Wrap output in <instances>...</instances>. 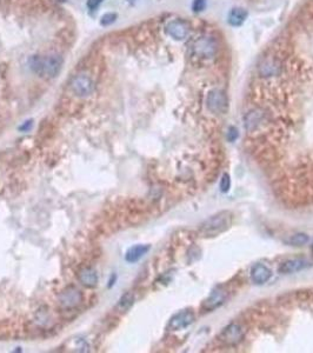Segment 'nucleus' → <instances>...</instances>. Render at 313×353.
Instances as JSON below:
<instances>
[{
	"label": "nucleus",
	"instance_id": "1",
	"mask_svg": "<svg viewBox=\"0 0 313 353\" xmlns=\"http://www.w3.org/2000/svg\"><path fill=\"white\" fill-rule=\"evenodd\" d=\"M62 65V58L60 56L34 57L31 60V67L37 75L40 77L53 78L60 71Z\"/></svg>",
	"mask_w": 313,
	"mask_h": 353
},
{
	"label": "nucleus",
	"instance_id": "2",
	"mask_svg": "<svg viewBox=\"0 0 313 353\" xmlns=\"http://www.w3.org/2000/svg\"><path fill=\"white\" fill-rule=\"evenodd\" d=\"M231 213L220 212L206 219L200 226V233L204 237H216L225 231L231 225Z\"/></svg>",
	"mask_w": 313,
	"mask_h": 353
},
{
	"label": "nucleus",
	"instance_id": "3",
	"mask_svg": "<svg viewBox=\"0 0 313 353\" xmlns=\"http://www.w3.org/2000/svg\"><path fill=\"white\" fill-rule=\"evenodd\" d=\"M193 53L202 59H211L218 53L219 45L212 36H202L194 40L192 45Z\"/></svg>",
	"mask_w": 313,
	"mask_h": 353
},
{
	"label": "nucleus",
	"instance_id": "4",
	"mask_svg": "<svg viewBox=\"0 0 313 353\" xmlns=\"http://www.w3.org/2000/svg\"><path fill=\"white\" fill-rule=\"evenodd\" d=\"M69 88L73 92V94L79 98H87L94 92V82L90 76L87 75H77L73 77L69 82Z\"/></svg>",
	"mask_w": 313,
	"mask_h": 353
},
{
	"label": "nucleus",
	"instance_id": "5",
	"mask_svg": "<svg viewBox=\"0 0 313 353\" xmlns=\"http://www.w3.org/2000/svg\"><path fill=\"white\" fill-rule=\"evenodd\" d=\"M206 105L207 109L215 115H224L228 110V99L224 91L212 90L208 92L207 98H206Z\"/></svg>",
	"mask_w": 313,
	"mask_h": 353
},
{
	"label": "nucleus",
	"instance_id": "6",
	"mask_svg": "<svg viewBox=\"0 0 313 353\" xmlns=\"http://www.w3.org/2000/svg\"><path fill=\"white\" fill-rule=\"evenodd\" d=\"M83 301V294L78 289L69 286V288L65 289L64 291L59 293L58 296V303L64 310H72L79 306Z\"/></svg>",
	"mask_w": 313,
	"mask_h": 353
},
{
	"label": "nucleus",
	"instance_id": "7",
	"mask_svg": "<svg viewBox=\"0 0 313 353\" xmlns=\"http://www.w3.org/2000/svg\"><path fill=\"white\" fill-rule=\"evenodd\" d=\"M244 338V330L238 324H230L220 333L219 339L226 345H235Z\"/></svg>",
	"mask_w": 313,
	"mask_h": 353
},
{
	"label": "nucleus",
	"instance_id": "8",
	"mask_svg": "<svg viewBox=\"0 0 313 353\" xmlns=\"http://www.w3.org/2000/svg\"><path fill=\"white\" fill-rule=\"evenodd\" d=\"M166 33L175 40L182 42L185 40L190 34V27L185 21L183 20H171L166 25Z\"/></svg>",
	"mask_w": 313,
	"mask_h": 353
},
{
	"label": "nucleus",
	"instance_id": "9",
	"mask_svg": "<svg viewBox=\"0 0 313 353\" xmlns=\"http://www.w3.org/2000/svg\"><path fill=\"white\" fill-rule=\"evenodd\" d=\"M194 322V313L192 311H183L173 315L171 321L168 322V330L180 331L186 329Z\"/></svg>",
	"mask_w": 313,
	"mask_h": 353
},
{
	"label": "nucleus",
	"instance_id": "10",
	"mask_svg": "<svg viewBox=\"0 0 313 353\" xmlns=\"http://www.w3.org/2000/svg\"><path fill=\"white\" fill-rule=\"evenodd\" d=\"M272 275V272L267 266H265L263 264H256L255 266L251 268L250 272V277L251 280L257 285H263L265 283L270 280Z\"/></svg>",
	"mask_w": 313,
	"mask_h": 353
},
{
	"label": "nucleus",
	"instance_id": "11",
	"mask_svg": "<svg viewBox=\"0 0 313 353\" xmlns=\"http://www.w3.org/2000/svg\"><path fill=\"white\" fill-rule=\"evenodd\" d=\"M308 266H310V263L305 259H290L281 265L279 272L283 274H291L304 270Z\"/></svg>",
	"mask_w": 313,
	"mask_h": 353
},
{
	"label": "nucleus",
	"instance_id": "12",
	"mask_svg": "<svg viewBox=\"0 0 313 353\" xmlns=\"http://www.w3.org/2000/svg\"><path fill=\"white\" fill-rule=\"evenodd\" d=\"M281 73V64L275 59H265L259 66V75L265 78L278 76Z\"/></svg>",
	"mask_w": 313,
	"mask_h": 353
},
{
	"label": "nucleus",
	"instance_id": "13",
	"mask_svg": "<svg viewBox=\"0 0 313 353\" xmlns=\"http://www.w3.org/2000/svg\"><path fill=\"white\" fill-rule=\"evenodd\" d=\"M79 281L82 283L86 288H95L98 284V274L94 268L92 267H84L79 271L78 273Z\"/></svg>",
	"mask_w": 313,
	"mask_h": 353
},
{
	"label": "nucleus",
	"instance_id": "14",
	"mask_svg": "<svg viewBox=\"0 0 313 353\" xmlns=\"http://www.w3.org/2000/svg\"><path fill=\"white\" fill-rule=\"evenodd\" d=\"M249 12L242 7H233L227 16V21L231 26L238 27L245 23V20L248 19Z\"/></svg>",
	"mask_w": 313,
	"mask_h": 353
},
{
	"label": "nucleus",
	"instance_id": "15",
	"mask_svg": "<svg viewBox=\"0 0 313 353\" xmlns=\"http://www.w3.org/2000/svg\"><path fill=\"white\" fill-rule=\"evenodd\" d=\"M264 113L260 110H252L249 113H246L244 118V125L248 131H255L259 125L263 123Z\"/></svg>",
	"mask_w": 313,
	"mask_h": 353
},
{
	"label": "nucleus",
	"instance_id": "16",
	"mask_svg": "<svg viewBox=\"0 0 313 353\" xmlns=\"http://www.w3.org/2000/svg\"><path fill=\"white\" fill-rule=\"evenodd\" d=\"M149 250L150 245H135L128 250L126 256H125V259L128 263L138 262V260H141L149 252Z\"/></svg>",
	"mask_w": 313,
	"mask_h": 353
},
{
	"label": "nucleus",
	"instance_id": "17",
	"mask_svg": "<svg viewBox=\"0 0 313 353\" xmlns=\"http://www.w3.org/2000/svg\"><path fill=\"white\" fill-rule=\"evenodd\" d=\"M225 293L222 290H215L204 303V308L206 310H213V308L220 306L225 300Z\"/></svg>",
	"mask_w": 313,
	"mask_h": 353
},
{
	"label": "nucleus",
	"instance_id": "18",
	"mask_svg": "<svg viewBox=\"0 0 313 353\" xmlns=\"http://www.w3.org/2000/svg\"><path fill=\"white\" fill-rule=\"evenodd\" d=\"M308 240H310V238H308L307 234L297 233L294 235H291V237L286 240V242L291 246H303L305 244H307Z\"/></svg>",
	"mask_w": 313,
	"mask_h": 353
},
{
	"label": "nucleus",
	"instance_id": "19",
	"mask_svg": "<svg viewBox=\"0 0 313 353\" xmlns=\"http://www.w3.org/2000/svg\"><path fill=\"white\" fill-rule=\"evenodd\" d=\"M133 301H134L133 294L126 293V294H124V296L120 298L119 305H118V307H119L120 310H123V311H127L128 308H130L132 305H133Z\"/></svg>",
	"mask_w": 313,
	"mask_h": 353
},
{
	"label": "nucleus",
	"instance_id": "20",
	"mask_svg": "<svg viewBox=\"0 0 313 353\" xmlns=\"http://www.w3.org/2000/svg\"><path fill=\"white\" fill-rule=\"evenodd\" d=\"M219 186H220V190H222V192H224V193L228 192V190H230V187H231L230 175H228L227 173H224L222 176V179H220Z\"/></svg>",
	"mask_w": 313,
	"mask_h": 353
},
{
	"label": "nucleus",
	"instance_id": "21",
	"mask_svg": "<svg viewBox=\"0 0 313 353\" xmlns=\"http://www.w3.org/2000/svg\"><path fill=\"white\" fill-rule=\"evenodd\" d=\"M206 7V0H193L192 3V10L196 13H199L201 11H204Z\"/></svg>",
	"mask_w": 313,
	"mask_h": 353
},
{
	"label": "nucleus",
	"instance_id": "22",
	"mask_svg": "<svg viewBox=\"0 0 313 353\" xmlns=\"http://www.w3.org/2000/svg\"><path fill=\"white\" fill-rule=\"evenodd\" d=\"M114 20H116V14L109 13V14H105V16L101 18V24L102 25H110V24H112Z\"/></svg>",
	"mask_w": 313,
	"mask_h": 353
},
{
	"label": "nucleus",
	"instance_id": "23",
	"mask_svg": "<svg viewBox=\"0 0 313 353\" xmlns=\"http://www.w3.org/2000/svg\"><path fill=\"white\" fill-rule=\"evenodd\" d=\"M237 137H238V132H237V130H235L234 127H230V130H228V134H227L228 140L234 142L235 139H237Z\"/></svg>",
	"mask_w": 313,
	"mask_h": 353
},
{
	"label": "nucleus",
	"instance_id": "24",
	"mask_svg": "<svg viewBox=\"0 0 313 353\" xmlns=\"http://www.w3.org/2000/svg\"><path fill=\"white\" fill-rule=\"evenodd\" d=\"M101 2L102 0H90V2H88V7H90L91 10H95L99 5H100Z\"/></svg>",
	"mask_w": 313,
	"mask_h": 353
}]
</instances>
